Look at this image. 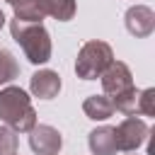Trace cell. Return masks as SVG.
I'll use <instances>...</instances> for the list:
<instances>
[{
  "label": "cell",
  "instance_id": "obj_1",
  "mask_svg": "<svg viewBox=\"0 0 155 155\" xmlns=\"http://www.w3.org/2000/svg\"><path fill=\"white\" fill-rule=\"evenodd\" d=\"M10 34L22 46V51H24V56H27V61L31 65H41V63L51 61L53 44H51V34L46 31V27L41 22L12 19L10 22Z\"/></svg>",
  "mask_w": 155,
  "mask_h": 155
},
{
  "label": "cell",
  "instance_id": "obj_2",
  "mask_svg": "<svg viewBox=\"0 0 155 155\" xmlns=\"http://www.w3.org/2000/svg\"><path fill=\"white\" fill-rule=\"evenodd\" d=\"M0 121L10 128L19 131H31V126L36 124V111L31 107L29 94L17 87V85H7L5 90H0Z\"/></svg>",
  "mask_w": 155,
  "mask_h": 155
},
{
  "label": "cell",
  "instance_id": "obj_3",
  "mask_svg": "<svg viewBox=\"0 0 155 155\" xmlns=\"http://www.w3.org/2000/svg\"><path fill=\"white\" fill-rule=\"evenodd\" d=\"M111 61H114V51L107 41H99V39L85 41L75 58V75L80 80H97Z\"/></svg>",
  "mask_w": 155,
  "mask_h": 155
},
{
  "label": "cell",
  "instance_id": "obj_4",
  "mask_svg": "<svg viewBox=\"0 0 155 155\" xmlns=\"http://www.w3.org/2000/svg\"><path fill=\"white\" fill-rule=\"evenodd\" d=\"M148 133H150V126L138 119L136 114L126 116L116 128H114V138H116V150H124V153H133L138 150L145 140H148Z\"/></svg>",
  "mask_w": 155,
  "mask_h": 155
},
{
  "label": "cell",
  "instance_id": "obj_5",
  "mask_svg": "<svg viewBox=\"0 0 155 155\" xmlns=\"http://www.w3.org/2000/svg\"><path fill=\"white\" fill-rule=\"evenodd\" d=\"M99 80H102V90H104L107 97H116V94H124V92L136 87L131 68L124 61H111L107 65V70L99 75Z\"/></svg>",
  "mask_w": 155,
  "mask_h": 155
},
{
  "label": "cell",
  "instance_id": "obj_6",
  "mask_svg": "<svg viewBox=\"0 0 155 155\" xmlns=\"http://www.w3.org/2000/svg\"><path fill=\"white\" fill-rule=\"evenodd\" d=\"M63 138L58 133V128L48 126V124H34L29 131V148L36 155H56L61 153Z\"/></svg>",
  "mask_w": 155,
  "mask_h": 155
},
{
  "label": "cell",
  "instance_id": "obj_7",
  "mask_svg": "<svg viewBox=\"0 0 155 155\" xmlns=\"http://www.w3.org/2000/svg\"><path fill=\"white\" fill-rule=\"evenodd\" d=\"M124 24L128 29V34L138 36V39H145L153 34L155 29V12L148 7V5H133L126 10L124 15Z\"/></svg>",
  "mask_w": 155,
  "mask_h": 155
},
{
  "label": "cell",
  "instance_id": "obj_8",
  "mask_svg": "<svg viewBox=\"0 0 155 155\" xmlns=\"http://www.w3.org/2000/svg\"><path fill=\"white\" fill-rule=\"evenodd\" d=\"M29 90L39 99H53L61 92V75L56 70H48V68L36 70L29 80Z\"/></svg>",
  "mask_w": 155,
  "mask_h": 155
},
{
  "label": "cell",
  "instance_id": "obj_9",
  "mask_svg": "<svg viewBox=\"0 0 155 155\" xmlns=\"http://www.w3.org/2000/svg\"><path fill=\"white\" fill-rule=\"evenodd\" d=\"M87 145H90L92 155H116L114 128H111V126H99V128L90 131V136H87Z\"/></svg>",
  "mask_w": 155,
  "mask_h": 155
},
{
  "label": "cell",
  "instance_id": "obj_10",
  "mask_svg": "<svg viewBox=\"0 0 155 155\" xmlns=\"http://www.w3.org/2000/svg\"><path fill=\"white\" fill-rule=\"evenodd\" d=\"M12 10H15V19L19 22H41L44 17H48L46 0H19L12 5Z\"/></svg>",
  "mask_w": 155,
  "mask_h": 155
},
{
  "label": "cell",
  "instance_id": "obj_11",
  "mask_svg": "<svg viewBox=\"0 0 155 155\" xmlns=\"http://www.w3.org/2000/svg\"><path fill=\"white\" fill-rule=\"evenodd\" d=\"M82 111L92 121H107L114 114V104H111V99L107 94H90L82 102Z\"/></svg>",
  "mask_w": 155,
  "mask_h": 155
},
{
  "label": "cell",
  "instance_id": "obj_12",
  "mask_svg": "<svg viewBox=\"0 0 155 155\" xmlns=\"http://www.w3.org/2000/svg\"><path fill=\"white\" fill-rule=\"evenodd\" d=\"M15 78H19V63L12 56V51L0 48V85L12 82Z\"/></svg>",
  "mask_w": 155,
  "mask_h": 155
},
{
  "label": "cell",
  "instance_id": "obj_13",
  "mask_svg": "<svg viewBox=\"0 0 155 155\" xmlns=\"http://www.w3.org/2000/svg\"><path fill=\"white\" fill-rule=\"evenodd\" d=\"M46 5H48V15L53 19H58V22L73 19L75 17V10H78L75 0H46Z\"/></svg>",
  "mask_w": 155,
  "mask_h": 155
},
{
  "label": "cell",
  "instance_id": "obj_14",
  "mask_svg": "<svg viewBox=\"0 0 155 155\" xmlns=\"http://www.w3.org/2000/svg\"><path fill=\"white\" fill-rule=\"evenodd\" d=\"M136 114L155 116V90H153V87H145L143 92H138V99H136Z\"/></svg>",
  "mask_w": 155,
  "mask_h": 155
},
{
  "label": "cell",
  "instance_id": "obj_15",
  "mask_svg": "<svg viewBox=\"0 0 155 155\" xmlns=\"http://www.w3.org/2000/svg\"><path fill=\"white\" fill-rule=\"evenodd\" d=\"M17 145H19L17 131L10 128V126H0V155H12V153H17Z\"/></svg>",
  "mask_w": 155,
  "mask_h": 155
},
{
  "label": "cell",
  "instance_id": "obj_16",
  "mask_svg": "<svg viewBox=\"0 0 155 155\" xmlns=\"http://www.w3.org/2000/svg\"><path fill=\"white\" fill-rule=\"evenodd\" d=\"M2 24H5V15H2V10H0V29H2Z\"/></svg>",
  "mask_w": 155,
  "mask_h": 155
},
{
  "label": "cell",
  "instance_id": "obj_17",
  "mask_svg": "<svg viewBox=\"0 0 155 155\" xmlns=\"http://www.w3.org/2000/svg\"><path fill=\"white\" fill-rule=\"evenodd\" d=\"M5 2H10V5H15V2H19V0H5Z\"/></svg>",
  "mask_w": 155,
  "mask_h": 155
},
{
  "label": "cell",
  "instance_id": "obj_18",
  "mask_svg": "<svg viewBox=\"0 0 155 155\" xmlns=\"http://www.w3.org/2000/svg\"><path fill=\"white\" fill-rule=\"evenodd\" d=\"M12 155H17V153H12Z\"/></svg>",
  "mask_w": 155,
  "mask_h": 155
},
{
  "label": "cell",
  "instance_id": "obj_19",
  "mask_svg": "<svg viewBox=\"0 0 155 155\" xmlns=\"http://www.w3.org/2000/svg\"><path fill=\"white\" fill-rule=\"evenodd\" d=\"M56 155H58V153H56Z\"/></svg>",
  "mask_w": 155,
  "mask_h": 155
}]
</instances>
